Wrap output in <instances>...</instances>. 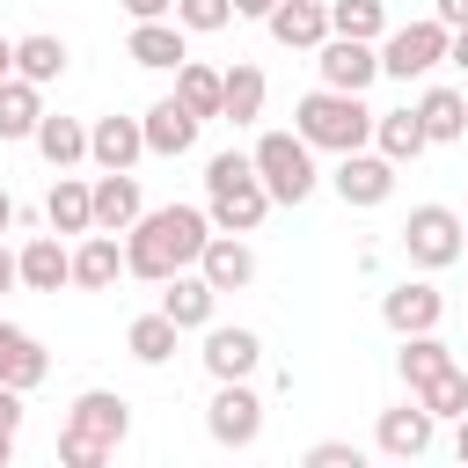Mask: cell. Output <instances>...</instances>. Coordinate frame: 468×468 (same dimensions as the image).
<instances>
[{
    "mask_svg": "<svg viewBox=\"0 0 468 468\" xmlns=\"http://www.w3.org/2000/svg\"><path fill=\"white\" fill-rule=\"evenodd\" d=\"M176 22H183V37H212L234 22V0H176Z\"/></svg>",
    "mask_w": 468,
    "mask_h": 468,
    "instance_id": "d590c367",
    "label": "cell"
},
{
    "mask_svg": "<svg viewBox=\"0 0 468 468\" xmlns=\"http://www.w3.org/2000/svg\"><path fill=\"white\" fill-rule=\"evenodd\" d=\"M205 431H212V446H227V453H249V446L263 439V395H256L249 380H212Z\"/></svg>",
    "mask_w": 468,
    "mask_h": 468,
    "instance_id": "8992f818",
    "label": "cell"
},
{
    "mask_svg": "<svg viewBox=\"0 0 468 468\" xmlns=\"http://www.w3.org/2000/svg\"><path fill=\"white\" fill-rule=\"evenodd\" d=\"M453 424H461V431H453V461L468 468V417H453Z\"/></svg>",
    "mask_w": 468,
    "mask_h": 468,
    "instance_id": "ee69618b",
    "label": "cell"
},
{
    "mask_svg": "<svg viewBox=\"0 0 468 468\" xmlns=\"http://www.w3.org/2000/svg\"><path fill=\"white\" fill-rule=\"evenodd\" d=\"M205 219L219 234H256L271 219V190H263L249 154H212L205 161Z\"/></svg>",
    "mask_w": 468,
    "mask_h": 468,
    "instance_id": "3957f363",
    "label": "cell"
},
{
    "mask_svg": "<svg viewBox=\"0 0 468 468\" xmlns=\"http://www.w3.org/2000/svg\"><path fill=\"white\" fill-rule=\"evenodd\" d=\"M0 431H22V388L0 380Z\"/></svg>",
    "mask_w": 468,
    "mask_h": 468,
    "instance_id": "74e56055",
    "label": "cell"
},
{
    "mask_svg": "<svg viewBox=\"0 0 468 468\" xmlns=\"http://www.w3.org/2000/svg\"><path fill=\"white\" fill-rule=\"evenodd\" d=\"M461 263H468V234H461Z\"/></svg>",
    "mask_w": 468,
    "mask_h": 468,
    "instance_id": "c3c4849f",
    "label": "cell"
},
{
    "mask_svg": "<svg viewBox=\"0 0 468 468\" xmlns=\"http://www.w3.org/2000/svg\"><path fill=\"white\" fill-rule=\"evenodd\" d=\"M197 358H205L212 380H249V373L263 366V336L241 329V322H234V329H227V322H205V351H197Z\"/></svg>",
    "mask_w": 468,
    "mask_h": 468,
    "instance_id": "5bb4252c",
    "label": "cell"
},
{
    "mask_svg": "<svg viewBox=\"0 0 468 468\" xmlns=\"http://www.w3.org/2000/svg\"><path fill=\"white\" fill-rule=\"evenodd\" d=\"M66 37H51V29H29V37H15V73L22 80H37V88H51L58 73H66Z\"/></svg>",
    "mask_w": 468,
    "mask_h": 468,
    "instance_id": "4316f807",
    "label": "cell"
},
{
    "mask_svg": "<svg viewBox=\"0 0 468 468\" xmlns=\"http://www.w3.org/2000/svg\"><path fill=\"white\" fill-rule=\"evenodd\" d=\"M205 234H212L205 205H154V212H139V219L124 227V278L161 285V278L190 271L197 249H205Z\"/></svg>",
    "mask_w": 468,
    "mask_h": 468,
    "instance_id": "6da1fadb",
    "label": "cell"
},
{
    "mask_svg": "<svg viewBox=\"0 0 468 468\" xmlns=\"http://www.w3.org/2000/svg\"><path fill=\"white\" fill-rule=\"evenodd\" d=\"M431 439H439V417L410 395V402H395V410H380V424H373V446L388 453V461H424L431 453Z\"/></svg>",
    "mask_w": 468,
    "mask_h": 468,
    "instance_id": "8fae6325",
    "label": "cell"
},
{
    "mask_svg": "<svg viewBox=\"0 0 468 468\" xmlns=\"http://www.w3.org/2000/svg\"><path fill=\"white\" fill-rule=\"evenodd\" d=\"M249 161H256V176H263L271 205H307V197H314V183H322L314 146H307L300 132H263V139L249 146Z\"/></svg>",
    "mask_w": 468,
    "mask_h": 468,
    "instance_id": "5b68a950",
    "label": "cell"
},
{
    "mask_svg": "<svg viewBox=\"0 0 468 468\" xmlns=\"http://www.w3.org/2000/svg\"><path fill=\"white\" fill-rule=\"evenodd\" d=\"M431 15H439L446 29H461V22H468V0H431Z\"/></svg>",
    "mask_w": 468,
    "mask_h": 468,
    "instance_id": "60d3db41",
    "label": "cell"
},
{
    "mask_svg": "<svg viewBox=\"0 0 468 468\" xmlns=\"http://www.w3.org/2000/svg\"><path fill=\"white\" fill-rule=\"evenodd\" d=\"M263 95H271L263 66H227V73H219V117H227V124H256V117H263Z\"/></svg>",
    "mask_w": 468,
    "mask_h": 468,
    "instance_id": "d4e9b609",
    "label": "cell"
},
{
    "mask_svg": "<svg viewBox=\"0 0 468 468\" xmlns=\"http://www.w3.org/2000/svg\"><path fill=\"white\" fill-rule=\"evenodd\" d=\"M139 132H146V154H161V161H183V154L197 146V132H205V117H197L190 102H176V95H161V102H146V117H139Z\"/></svg>",
    "mask_w": 468,
    "mask_h": 468,
    "instance_id": "4fadbf2b",
    "label": "cell"
},
{
    "mask_svg": "<svg viewBox=\"0 0 468 468\" xmlns=\"http://www.w3.org/2000/svg\"><path fill=\"white\" fill-rule=\"evenodd\" d=\"M410 110H417V124H424V139H431V146L468 139V102H461V88H424Z\"/></svg>",
    "mask_w": 468,
    "mask_h": 468,
    "instance_id": "cb8c5ba5",
    "label": "cell"
},
{
    "mask_svg": "<svg viewBox=\"0 0 468 468\" xmlns=\"http://www.w3.org/2000/svg\"><path fill=\"white\" fill-rule=\"evenodd\" d=\"M29 139H37V154H44L51 168H80V161H88V124H80V117H58V110H44Z\"/></svg>",
    "mask_w": 468,
    "mask_h": 468,
    "instance_id": "484cf974",
    "label": "cell"
},
{
    "mask_svg": "<svg viewBox=\"0 0 468 468\" xmlns=\"http://www.w3.org/2000/svg\"><path fill=\"white\" fill-rule=\"evenodd\" d=\"M300 461H307V468H358V446H351V439H314Z\"/></svg>",
    "mask_w": 468,
    "mask_h": 468,
    "instance_id": "8d00e7d4",
    "label": "cell"
},
{
    "mask_svg": "<svg viewBox=\"0 0 468 468\" xmlns=\"http://www.w3.org/2000/svg\"><path fill=\"white\" fill-rule=\"evenodd\" d=\"M15 271H22L29 292H66L73 285V241L66 234H29L15 249Z\"/></svg>",
    "mask_w": 468,
    "mask_h": 468,
    "instance_id": "9a60e30c",
    "label": "cell"
},
{
    "mask_svg": "<svg viewBox=\"0 0 468 468\" xmlns=\"http://www.w3.org/2000/svg\"><path fill=\"white\" fill-rule=\"evenodd\" d=\"M410 395H417V402H424L439 424H446V417H468V373H461V366L431 373V380H424V388H410Z\"/></svg>",
    "mask_w": 468,
    "mask_h": 468,
    "instance_id": "e575fe53",
    "label": "cell"
},
{
    "mask_svg": "<svg viewBox=\"0 0 468 468\" xmlns=\"http://www.w3.org/2000/svg\"><path fill=\"white\" fill-rule=\"evenodd\" d=\"M117 278H124V234L88 227V234L73 241V292H110Z\"/></svg>",
    "mask_w": 468,
    "mask_h": 468,
    "instance_id": "ac0fdd59",
    "label": "cell"
},
{
    "mask_svg": "<svg viewBox=\"0 0 468 468\" xmlns=\"http://www.w3.org/2000/svg\"><path fill=\"white\" fill-rule=\"evenodd\" d=\"M461 227H468V212H461Z\"/></svg>",
    "mask_w": 468,
    "mask_h": 468,
    "instance_id": "f907efd6",
    "label": "cell"
},
{
    "mask_svg": "<svg viewBox=\"0 0 468 468\" xmlns=\"http://www.w3.org/2000/svg\"><path fill=\"white\" fill-rule=\"evenodd\" d=\"M271 7H278V0H234V15H249V22H263Z\"/></svg>",
    "mask_w": 468,
    "mask_h": 468,
    "instance_id": "7bdbcfd3",
    "label": "cell"
},
{
    "mask_svg": "<svg viewBox=\"0 0 468 468\" xmlns=\"http://www.w3.org/2000/svg\"><path fill=\"white\" fill-rule=\"evenodd\" d=\"M212 307H219V292L205 285V271L190 263V271H176V278H161V314L176 322V329H205L212 322Z\"/></svg>",
    "mask_w": 468,
    "mask_h": 468,
    "instance_id": "44dd1931",
    "label": "cell"
},
{
    "mask_svg": "<svg viewBox=\"0 0 468 468\" xmlns=\"http://www.w3.org/2000/svg\"><path fill=\"white\" fill-rule=\"evenodd\" d=\"M7 227H15V197L0 190V234H7Z\"/></svg>",
    "mask_w": 468,
    "mask_h": 468,
    "instance_id": "bcb514c9",
    "label": "cell"
},
{
    "mask_svg": "<svg viewBox=\"0 0 468 468\" xmlns=\"http://www.w3.org/2000/svg\"><path fill=\"white\" fill-rule=\"evenodd\" d=\"M124 15L132 22H161V15H176V0H124Z\"/></svg>",
    "mask_w": 468,
    "mask_h": 468,
    "instance_id": "f35d334b",
    "label": "cell"
},
{
    "mask_svg": "<svg viewBox=\"0 0 468 468\" xmlns=\"http://www.w3.org/2000/svg\"><path fill=\"white\" fill-rule=\"evenodd\" d=\"M424 146H431V139H424V124H417V110H388V117L373 110V154H388V161L402 168V161H417Z\"/></svg>",
    "mask_w": 468,
    "mask_h": 468,
    "instance_id": "f1b7e54d",
    "label": "cell"
},
{
    "mask_svg": "<svg viewBox=\"0 0 468 468\" xmlns=\"http://www.w3.org/2000/svg\"><path fill=\"white\" fill-rule=\"evenodd\" d=\"M453 366V351H446V336L439 329H417V336H402V351H395V373H402V388H424L431 373H446Z\"/></svg>",
    "mask_w": 468,
    "mask_h": 468,
    "instance_id": "f546056e",
    "label": "cell"
},
{
    "mask_svg": "<svg viewBox=\"0 0 468 468\" xmlns=\"http://www.w3.org/2000/svg\"><path fill=\"white\" fill-rule=\"evenodd\" d=\"M44 373H51V351L29 336V329H15V322H0V380L7 388H44Z\"/></svg>",
    "mask_w": 468,
    "mask_h": 468,
    "instance_id": "603a6c76",
    "label": "cell"
},
{
    "mask_svg": "<svg viewBox=\"0 0 468 468\" xmlns=\"http://www.w3.org/2000/svg\"><path fill=\"white\" fill-rule=\"evenodd\" d=\"M124 58H132V66H146V73H176V66L190 58V44H183V22H176V15H161V22H132V37H124Z\"/></svg>",
    "mask_w": 468,
    "mask_h": 468,
    "instance_id": "d6986e66",
    "label": "cell"
},
{
    "mask_svg": "<svg viewBox=\"0 0 468 468\" xmlns=\"http://www.w3.org/2000/svg\"><path fill=\"white\" fill-rule=\"evenodd\" d=\"M461 102H468V88H461Z\"/></svg>",
    "mask_w": 468,
    "mask_h": 468,
    "instance_id": "681fc988",
    "label": "cell"
},
{
    "mask_svg": "<svg viewBox=\"0 0 468 468\" xmlns=\"http://www.w3.org/2000/svg\"><path fill=\"white\" fill-rule=\"evenodd\" d=\"M329 37H388V0H329Z\"/></svg>",
    "mask_w": 468,
    "mask_h": 468,
    "instance_id": "d6a6232c",
    "label": "cell"
},
{
    "mask_svg": "<svg viewBox=\"0 0 468 468\" xmlns=\"http://www.w3.org/2000/svg\"><path fill=\"white\" fill-rule=\"evenodd\" d=\"M197 271H205V285L212 292H241V285H256V249H249V234H205V249H197Z\"/></svg>",
    "mask_w": 468,
    "mask_h": 468,
    "instance_id": "2e32d148",
    "label": "cell"
},
{
    "mask_svg": "<svg viewBox=\"0 0 468 468\" xmlns=\"http://www.w3.org/2000/svg\"><path fill=\"white\" fill-rule=\"evenodd\" d=\"M176 102H190L197 117H219V66L183 58V66H176Z\"/></svg>",
    "mask_w": 468,
    "mask_h": 468,
    "instance_id": "836d02e7",
    "label": "cell"
},
{
    "mask_svg": "<svg viewBox=\"0 0 468 468\" xmlns=\"http://www.w3.org/2000/svg\"><path fill=\"white\" fill-rule=\"evenodd\" d=\"M88 212H95V227H102V234H124V227L146 212L139 176H132V168H102V176L88 183Z\"/></svg>",
    "mask_w": 468,
    "mask_h": 468,
    "instance_id": "e0dca14e",
    "label": "cell"
},
{
    "mask_svg": "<svg viewBox=\"0 0 468 468\" xmlns=\"http://www.w3.org/2000/svg\"><path fill=\"white\" fill-rule=\"evenodd\" d=\"M380 322H388L395 336L439 329V322H446V292H439L431 278H402V285H388V292H380Z\"/></svg>",
    "mask_w": 468,
    "mask_h": 468,
    "instance_id": "7c38bea8",
    "label": "cell"
},
{
    "mask_svg": "<svg viewBox=\"0 0 468 468\" xmlns=\"http://www.w3.org/2000/svg\"><path fill=\"white\" fill-rule=\"evenodd\" d=\"M7 461H15V431H0V468H7Z\"/></svg>",
    "mask_w": 468,
    "mask_h": 468,
    "instance_id": "7dc6e473",
    "label": "cell"
},
{
    "mask_svg": "<svg viewBox=\"0 0 468 468\" xmlns=\"http://www.w3.org/2000/svg\"><path fill=\"white\" fill-rule=\"evenodd\" d=\"M329 190H336L351 212H373V205H388V197H395V161H388V154H366V146H351V154H336V168H329Z\"/></svg>",
    "mask_w": 468,
    "mask_h": 468,
    "instance_id": "9c48e42d",
    "label": "cell"
},
{
    "mask_svg": "<svg viewBox=\"0 0 468 468\" xmlns=\"http://www.w3.org/2000/svg\"><path fill=\"white\" fill-rule=\"evenodd\" d=\"M446 58L468 73V22H461V29H446Z\"/></svg>",
    "mask_w": 468,
    "mask_h": 468,
    "instance_id": "ab89813d",
    "label": "cell"
},
{
    "mask_svg": "<svg viewBox=\"0 0 468 468\" xmlns=\"http://www.w3.org/2000/svg\"><path fill=\"white\" fill-rule=\"evenodd\" d=\"M15 285H22V271H15V249L0 241V292H15Z\"/></svg>",
    "mask_w": 468,
    "mask_h": 468,
    "instance_id": "b9f144b4",
    "label": "cell"
},
{
    "mask_svg": "<svg viewBox=\"0 0 468 468\" xmlns=\"http://www.w3.org/2000/svg\"><path fill=\"white\" fill-rule=\"evenodd\" d=\"M292 132H300L314 154H351V146H373V110H366V95L314 88V95H300Z\"/></svg>",
    "mask_w": 468,
    "mask_h": 468,
    "instance_id": "277c9868",
    "label": "cell"
},
{
    "mask_svg": "<svg viewBox=\"0 0 468 468\" xmlns=\"http://www.w3.org/2000/svg\"><path fill=\"white\" fill-rule=\"evenodd\" d=\"M461 212L453 205H417L410 219H402V249H410V263L417 271H446V263H461Z\"/></svg>",
    "mask_w": 468,
    "mask_h": 468,
    "instance_id": "ba28073f",
    "label": "cell"
},
{
    "mask_svg": "<svg viewBox=\"0 0 468 468\" xmlns=\"http://www.w3.org/2000/svg\"><path fill=\"white\" fill-rule=\"evenodd\" d=\"M15 73V37H0V80Z\"/></svg>",
    "mask_w": 468,
    "mask_h": 468,
    "instance_id": "f6af8a7d",
    "label": "cell"
},
{
    "mask_svg": "<svg viewBox=\"0 0 468 468\" xmlns=\"http://www.w3.org/2000/svg\"><path fill=\"white\" fill-rule=\"evenodd\" d=\"M124 431H132V402L117 388H80L66 424H58V461L66 468H102L124 446Z\"/></svg>",
    "mask_w": 468,
    "mask_h": 468,
    "instance_id": "7a4b0ae2",
    "label": "cell"
},
{
    "mask_svg": "<svg viewBox=\"0 0 468 468\" xmlns=\"http://www.w3.org/2000/svg\"><path fill=\"white\" fill-rule=\"evenodd\" d=\"M176 336H183V329H176V322L154 307V314H132V329H124V351H132L139 366H168V358H176Z\"/></svg>",
    "mask_w": 468,
    "mask_h": 468,
    "instance_id": "1f68e13d",
    "label": "cell"
},
{
    "mask_svg": "<svg viewBox=\"0 0 468 468\" xmlns=\"http://www.w3.org/2000/svg\"><path fill=\"white\" fill-rule=\"evenodd\" d=\"M139 154H146L139 117H95L88 124V161L95 168H139Z\"/></svg>",
    "mask_w": 468,
    "mask_h": 468,
    "instance_id": "7402d4cb",
    "label": "cell"
},
{
    "mask_svg": "<svg viewBox=\"0 0 468 468\" xmlns=\"http://www.w3.org/2000/svg\"><path fill=\"white\" fill-rule=\"evenodd\" d=\"M37 117H44V88L22 80V73H7L0 80V139H29Z\"/></svg>",
    "mask_w": 468,
    "mask_h": 468,
    "instance_id": "4dcf8cb0",
    "label": "cell"
},
{
    "mask_svg": "<svg viewBox=\"0 0 468 468\" xmlns=\"http://www.w3.org/2000/svg\"><path fill=\"white\" fill-rule=\"evenodd\" d=\"M44 219H51V234H66V241H80V234L95 227V212H88V183L58 168V183H51V197H44Z\"/></svg>",
    "mask_w": 468,
    "mask_h": 468,
    "instance_id": "83f0119b",
    "label": "cell"
},
{
    "mask_svg": "<svg viewBox=\"0 0 468 468\" xmlns=\"http://www.w3.org/2000/svg\"><path fill=\"white\" fill-rule=\"evenodd\" d=\"M439 58H446V22H439V15L402 22V29L380 37V73H388V80H424Z\"/></svg>",
    "mask_w": 468,
    "mask_h": 468,
    "instance_id": "52a82bcc",
    "label": "cell"
},
{
    "mask_svg": "<svg viewBox=\"0 0 468 468\" xmlns=\"http://www.w3.org/2000/svg\"><path fill=\"white\" fill-rule=\"evenodd\" d=\"M263 29H271V44H285V51H314V44L329 37V0H278V7L263 15Z\"/></svg>",
    "mask_w": 468,
    "mask_h": 468,
    "instance_id": "ffe728a7",
    "label": "cell"
},
{
    "mask_svg": "<svg viewBox=\"0 0 468 468\" xmlns=\"http://www.w3.org/2000/svg\"><path fill=\"white\" fill-rule=\"evenodd\" d=\"M314 66H322V88L366 95L380 80V44H366V37H322L314 44Z\"/></svg>",
    "mask_w": 468,
    "mask_h": 468,
    "instance_id": "30bf717a",
    "label": "cell"
}]
</instances>
